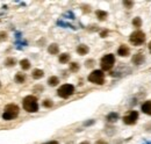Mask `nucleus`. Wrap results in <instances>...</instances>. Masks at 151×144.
Instances as JSON below:
<instances>
[{"mask_svg":"<svg viewBox=\"0 0 151 144\" xmlns=\"http://www.w3.org/2000/svg\"><path fill=\"white\" fill-rule=\"evenodd\" d=\"M23 108L26 112L28 113H36L38 110V104H37V99L34 95H27L23 101H22Z\"/></svg>","mask_w":151,"mask_h":144,"instance_id":"f257e3e1","label":"nucleus"},{"mask_svg":"<svg viewBox=\"0 0 151 144\" xmlns=\"http://www.w3.org/2000/svg\"><path fill=\"white\" fill-rule=\"evenodd\" d=\"M19 107L14 104H10L5 107V110H4V114H3V119L6 120V121H10V120H13L15 119L18 115H19Z\"/></svg>","mask_w":151,"mask_h":144,"instance_id":"f03ea898","label":"nucleus"},{"mask_svg":"<svg viewBox=\"0 0 151 144\" xmlns=\"http://www.w3.org/2000/svg\"><path fill=\"white\" fill-rule=\"evenodd\" d=\"M89 82L97 84V85H102L105 83V73L102 70H94L92 73L89 76Z\"/></svg>","mask_w":151,"mask_h":144,"instance_id":"7ed1b4c3","label":"nucleus"},{"mask_svg":"<svg viewBox=\"0 0 151 144\" xmlns=\"http://www.w3.org/2000/svg\"><path fill=\"white\" fill-rule=\"evenodd\" d=\"M114 64H115V57H114L113 53H108V55L104 56L101 58V62H100L102 71H109V70H112V67L114 66Z\"/></svg>","mask_w":151,"mask_h":144,"instance_id":"20e7f679","label":"nucleus"},{"mask_svg":"<svg viewBox=\"0 0 151 144\" xmlns=\"http://www.w3.org/2000/svg\"><path fill=\"white\" fill-rule=\"evenodd\" d=\"M73 93H74V86L71 85V84H64V85H62V86L58 88V91H57L58 97H60V98H63V99L69 98V97L72 95Z\"/></svg>","mask_w":151,"mask_h":144,"instance_id":"39448f33","label":"nucleus"},{"mask_svg":"<svg viewBox=\"0 0 151 144\" xmlns=\"http://www.w3.org/2000/svg\"><path fill=\"white\" fill-rule=\"evenodd\" d=\"M129 41L131 44L134 45H141L145 42V34L141 30H137V32H134L130 37H129Z\"/></svg>","mask_w":151,"mask_h":144,"instance_id":"423d86ee","label":"nucleus"},{"mask_svg":"<svg viewBox=\"0 0 151 144\" xmlns=\"http://www.w3.org/2000/svg\"><path fill=\"white\" fill-rule=\"evenodd\" d=\"M137 119H138V113L136 110H130L123 116V123L128 125H132L137 122Z\"/></svg>","mask_w":151,"mask_h":144,"instance_id":"0eeeda50","label":"nucleus"},{"mask_svg":"<svg viewBox=\"0 0 151 144\" xmlns=\"http://www.w3.org/2000/svg\"><path fill=\"white\" fill-rule=\"evenodd\" d=\"M144 60H145V57H144V55L143 53H136V55H134L132 56V58H131V62L135 64V65H141V64H143L144 63Z\"/></svg>","mask_w":151,"mask_h":144,"instance_id":"6e6552de","label":"nucleus"},{"mask_svg":"<svg viewBox=\"0 0 151 144\" xmlns=\"http://www.w3.org/2000/svg\"><path fill=\"white\" fill-rule=\"evenodd\" d=\"M129 52H130V49H129L126 44H122V45L119 48V50H117V53H119V56H121V57H127V56L129 55Z\"/></svg>","mask_w":151,"mask_h":144,"instance_id":"1a4fd4ad","label":"nucleus"},{"mask_svg":"<svg viewBox=\"0 0 151 144\" xmlns=\"http://www.w3.org/2000/svg\"><path fill=\"white\" fill-rule=\"evenodd\" d=\"M142 112L148 114V115H151V100H148L145 101L143 105H142Z\"/></svg>","mask_w":151,"mask_h":144,"instance_id":"9d476101","label":"nucleus"},{"mask_svg":"<svg viewBox=\"0 0 151 144\" xmlns=\"http://www.w3.org/2000/svg\"><path fill=\"white\" fill-rule=\"evenodd\" d=\"M89 51H90V49H89V47H87V45H85V44H80V45H78V47H77V52H78L80 56L87 55V53H89Z\"/></svg>","mask_w":151,"mask_h":144,"instance_id":"9b49d317","label":"nucleus"},{"mask_svg":"<svg viewBox=\"0 0 151 144\" xmlns=\"http://www.w3.org/2000/svg\"><path fill=\"white\" fill-rule=\"evenodd\" d=\"M48 52H49L50 55H57V53L59 52V47H58V44H56V43L50 44V45L48 47Z\"/></svg>","mask_w":151,"mask_h":144,"instance_id":"f8f14e48","label":"nucleus"},{"mask_svg":"<svg viewBox=\"0 0 151 144\" xmlns=\"http://www.w3.org/2000/svg\"><path fill=\"white\" fill-rule=\"evenodd\" d=\"M106 120L109 122V123H114V122H116L117 120H119V114L117 113H109L107 116H106Z\"/></svg>","mask_w":151,"mask_h":144,"instance_id":"ddd939ff","label":"nucleus"},{"mask_svg":"<svg viewBox=\"0 0 151 144\" xmlns=\"http://www.w3.org/2000/svg\"><path fill=\"white\" fill-rule=\"evenodd\" d=\"M95 15H97V18H98L100 21H105V20L107 19V16H108V13H107V12H105V11L98 10V11L95 12Z\"/></svg>","mask_w":151,"mask_h":144,"instance_id":"4468645a","label":"nucleus"},{"mask_svg":"<svg viewBox=\"0 0 151 144\" xmlns=\"http://www.w3.org/2000/svg\"><path fill=\"white\" fill-rule=\"evenodd\" d=\"M59 84V78L56 77V76H51L49 79H48V85L51 86V87H55Z\"/></svg>","mask_w":151,"mask_h":144,"instance_id":"2eb2a0df","label":"nucleus"},{"mask_svg":"<svg viewBox=\"0 0 151 144\" xmlns=\"http://www.w3.org/2000/svg\"><path fill=\"white\" fill-rule=\"evenodd\" d=\"M32 76H33L34 79H41V78H43V76H44V72H43L42 70H40V69H35V70L33 71Z\"/></svg>","mask_w":151,"mask_h":144,"instance_id":"dca6fc26","label":"nucleus"},{"mask_svg":"<svg viewBox=\"0 0 151 144\" xmlns=\"http://www.w3.org/2000/svg\"><path fill=\"white\" fill-rule=\"evenodd\" d=\"M25 82H26V76L23 73H21V72H18V73L15 75V83L23 84Z\"/></svg>","mask_w":151,"mask_h":144,"instance_id":"f3484780","label":"nucleus"},{"mask_svg":"<svg viewBox=\"0 0 151 144\" xmlns=\"http://www.w3.org/2000/svg\"><path fill=\"white\" fill-rule=\"evenodd\" d=\"M70 53H67V52H64V53H62L60 56H59V63H62V64H66V63H69V60H70Z\"/></svg>","mask_w":151,"mask_h":144,"instance_id":"a211bd4d","label":"nucleus"},{"mask_svg":"<svg viewBox=\"0 0 151 144\" xmlns=\"http://www.w3.org/2000/svg\"><path fill=\"white\" fill-rule=\"evenodd\" d=\"M15 64H16V59L13 58V57H8V58L5 60V65H6L7 67H13V66H15Z\"/></svg>","mask_w":151,"mask_h":144,"instance_id":"6ab92c4d","label":"nucleus"},{"mask_svg":"<svg viewBox=\"0 0 151 144\" xmlns=\"http://www.w3.org/2000/svg\"><path fill=\"white\" fill-rule=\"evenodd\" d=\"M20 66H21L22 70L27 71V70L30 69V62H29L28 59H22V60L20 62Z\"/></svg>","mask_w":151,"mask_h":144,"instance_id":"aec40b11","label":"nucleus"},{"mask_svg":"<svg viewBox=\"0 0 151 144\" xmlns=\"http://www.w3.org/2000/svg\"><path fill=\"white\" fill-rule=\"evenodd\" d=\"M79 69H80V66H79V64H78V63L72 62V63L70 64V71H71V72H78V71H79Z\"/></svg>","mask_w":151,"mask_h":144,"instance_id":"412c9836","label":"nucleus"},{"mask_svg":"<svg viewBox=\"0 0 151 144\" xmlns=\"http://www.w3.org/2000/svg\"><path fill=\"white\" fill-rule=\"evenodd\" d=\"M132 25H134V27H136V28H141V27H142V20H141V18H135V19L132 20Z\"/></svg>","mask_w":151,"mask_h":144,"instance_id":"4be33fe9","label":"nucleus"},{"mask_svg":"<svg viewBox=\"0 0 151 144\" xmlns=\"http://www.w3.org/2000/svg\"><path fill=\"white\" fill-rule=\"evenodd\" d=\"M42 105H43V107H45V108H50V107L54 106V102H52V100L47 99V100H44V101L42 102Z\"/></svg>","mask_w":151,"mask_h":144,"instance_id":"5701e85b","label":"nucleus"},{"mask_svg":"<svg viewBox=\"0 0 151 144\" xmlns=\"http://www.w3.org/2000/svg\"><path fill=\"white\" fill-rule=\"evenodd\" d=\"M7 38H8V34H7L6 32H4V30L0 32V42L7 41Z\"/></svg>","mask_w":151,"mask_h":144,"instance_id":"b1692460","label":"nucleus"},{"mask_svg":"<svg viewBox=\"0 0 151 144\" xmlns=\"http://www.w3.org/2000/svg\"><path fill=\"white\" fill-rule=\"evenodd\" d=\"M94 65H95V60L94 59H87L85 62V66L86 67H93Z\"/></svg>","mask_w":151,"mask_h":144,"instance_id":"393cba45","label":"nucleus"},{"mask_svg":"<svg viewBox=\"0 0 151 144\" xmlns=\"http://www.w3.org/2000/svg\"><path fill=\"white\" fill-rule=\"evenodd\" d=\"M123 6L127 7L128 10H130V8H132V6H134V1H123Z\"/></svg>","mask_w":151,"mask_h":144,"instance_id":"a878e982","label":"nucleus"},{"mask_svg":"<svg viewBox=\"0 0 151 144\" xmlns=\"http://www.w3.org/2000/svg\"><path fill=\"white\" fill-rule=\"evenodd\" d=\"M83 12L84 13H90L91 12V7L90 6H83Z\"/></svg>","mask_w":151,"mask_h":144,"instance_id":"bb28decb","label":"nucleus"},{"mask_svg":"<svg viewBox=\"0 0 151 144\" xmlns=\"http://www.w3.org/2000/svg\"><path fill=\"white\" fill-rule=\"evenodd\" d=\"M107 35H108V30H102V32L100 33V36H101L102 38H105V37H107Z\"/></svg>","mask_w":151,"mask_h":144,"instance_id":"cd10ccee","label":"nucleus"},{"mask_svg":"<svg viewBox=\"0 0 151 144\" xmlns=\"http://www.w3.org/2000/svg\"><path fill=\"white\" fill-rule=\"evenodd\" d=\"M95 144H108V143L106 141H104V139H99V141L95 142Z\"/></svg>","mask_w":151,"mask_h":144,"instance_id":"c85d7f7f","label":"nucleus"},{"mask_svg":"<svg viewBox=\"0 0 151 144\" xmlns=\"http://www.w3.org/2000/svg\"><path fill=\"white\" fill-rule=\"evenodd\" d=\"M94 123V121L92 120V121H86L85 123H84V125H91V124H93Z\"/></svg>","mask_w":151,"mask_h":144,"instance_id":"c756f323","label":"nucleus"},{"mask_svg":"<svg viewBox=\"0 0 151 144\" xmlns=\"http://www.w3.org/2000/svg\"><path fill=\"white\" fill-rule=\"evenodd\" d=\"M43 144H59L57 141H50V142H47V143H43Z\"/></svg>","mask_w":151,"mask_h":144,"instance_id":"7c9ffc66","label":"nucleus"},{"mask_svg":"<svg viewBox=\"0 0 151 144\" xmlns=\"http://www.w3.org/2000/svg\"><path fill=\"white\" fill-rule=\"evenodd\" d=\"M80 144H91V143H90V142H87V141H84V142H82Z\"/></svg>","mask_w":151,"mask_h":144,"instance_id":"2f4dec72","label":"nucleus"},{"mask_svg":"<svg viewBox=\"0 0 151 144\" xmlns=\"http://www.w3.org/2000/svg\"><path fill=\"white\" fill-rule=\"evenodd\" d=\"M149 50H150V52H151V42L149 43Z\"/></svg>","mask_w":151,"mask_h":144,"instance_id":"473e14b6","label":"nucleus"},{"mask_svg":"<svg viewBox=\"0 0 151 144\" xmlns=\"http://www.w3.org/2000/svg\"><path fill=\"white\" fill-rule=\"evenodd\" d=\"M0 88H1V82H0Z\"/></svg>","mask_w":151,"mask_h":144,"instance_id":"72a5a7b5","label":"nucleus"}]
</instances>
